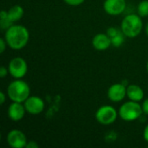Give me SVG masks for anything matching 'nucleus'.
I'll use <instances>...</instances> for the list:
<instances>
[{
	"label": "nucleus",
	"mask_w": 148,
	"mask_h": 148,
	"mask_svg": "<svg viewBox=\"0 0 148 148\" xmlns=\"http://www.w3.org/2000/svg\"><path fill=\"white\" fill-rule=\"evenodd\" d=\"M127 96V86L122 82L114 83L108 89V98L113 102H121Z\"/></svg>",
	"instance_id": "obj_10"
},
{
	"label": "nucleus",
	"mask_w": 148,
	"mask_h": 148,
	"mask_svg": "<svg viewBox=\"0 0 148 148\" xmlns=\"http://www.w3.org/2000/svg\"><path fill=\"white\" fill-rule=\"evenodd\" d=\"M39 147V145L36 142V141H33V140H30V141H28L27 145H26V148H38Z\"/></svg>",
	"instance_id": "obj_22"
},
{
	"label": "nucleus",
	"mask_w": 148,
	"mask_h": 148,
	"mask_svg": "<svg viewBox=\"0 0 148 148\" xmlns=\"http://www.w3.org/2000/svg\"><path fill=\"white\" fill-rule=\"evenodd\" d=\"M25 113H27V112H26L23 103H22V102L12 101V103L9 106V108L7 109L8 117L10 118V120H11L12 121H15V122L21 121L24 117Z\"/></svg>",
	"instance_id": "obj_11"
},
{
	"label": "nucleus",
	"mask_w": 148,
	"mask_h": 148,
	"mask_svg": "<svg viewBox=\"0 0 148 148\" xmlns=\"http://www.w3.org/2000/svg\"><path fill=\"white\" fill-rule=\"evenodd\" d=\"M68 5L70 6H79L84 3L85 0H63Z\"/></svg>",
	"instance_id": "obj_18"
},
{
	"label": "nucleus",
	"mask_w": 148,
	"mask_h": 148,
	"mask_svg": "<svg viewBox=\"0 0 148 148\" xmlns=\"http://www.w3.org/2000/svg\"><path fill=\"white\" fill-rule=\"evenodd\" d=\"M125 37H127V36L124 35V33L122 32V30L120 29L114 36H113L112 37H110L112 46H114L115 48H119V47L122 46V44L125 42Z\"/></svg>",
	"instance_id": "obj_15"
},
{
	"label": "nucleus",
	"mask_w": 148,
	"mask_h": 148,
	"mask_svg": "<svg viewBox=\"0 0 148 148\" xmlns=\"http://www.w3.org/2000/svg\"><path fill=\"white\" fill-rule=\"evenodd\" d=\"M146 34H147V36H148V23H147V25H146Z\"/></svg>",
	"instance_id": "obj_25"
},
{
	"label": "nucleus",
	"mask_w": 148,
	"mask_h": 148,
	"mask_svg": "<svg viewBox=\"0 0 148 148\" xmlns=\"http://www.w3.org/2000/svg\"><path fill=\"white\" fill-rule=\"evenodd\" d=\"M7 12H8V17L10 18V20L12 23H16V22L19 21L23 16V14H24L23 8L19 4L11 6L7 10Z\"/></svg>",
	"instance_id": "obj_14"
},
{
	"label": "nucleus",
	"mask_w": 148,
	"mask_h": 148,
	"mask_svg": "<svg viewBox=\"0 0 148 148\" xmlns=\"http://www.w3.org/2000/svg\"><path fill=\"white\" fill-rule=\"evenodd\" d=\"M118 115L119 113L114 107L110 105H104L96 110L95 117L98 123L104 126H108L115 122Z\"/></svg>",
	"instance_id": "obj_5"
},
{
	"label": "nucleus",
	"mask_w": 148,
	"mask_h": 148,
	"mask_svg": "<svg viewBox=\"0 0 148 148\" xmlns=\"http://www.w3.org/2000/svg\"><path fill=\"white\" fill-rule=\"evenodd\" d=\"M7 96L11 101L23 103L30 96V88L23 80L15 79L7 87Z\"/></svg>",
	"instance_id": "obj_2"
},
{
	"label": "nucleus",
	"mask_w": 148,
	"mask_h": 148,
	"mask_svg": "<svg viewBox=\"0 0 148 148\" xmlns=\"http://www.w3.org/2000/svg\"><path fill=\"white\" fill-rule=\"evenodd\" d=\"M23 105L25 107L26 112L31 115H38L42 114L45 108V103L43 100L36 95L29 96L23 102Z\"/></svg>",
	"instance_id": "obj_8"
},
{
	"label": "nucleus",
	"mask_w": 148,
	"mask_h": 148,
	"mask_svg": "<svg viewBox=\"0 0 148 148\" xmlns=\"http://www.w3.org/2000/svg\"><path fill=\"white\" fill-rule=\"evenodd\" d=\"M143 138H144L145 141L148 143V124L146 126V127L143 131Z\"/></svg>",
	"instance_id": "obj_24"
},
{
	"label": "nucleus",
	"mask_w": 148,
	"mask_h": 148,
	"mask_svg": "<svg viewBox=\"0 0 148 148\" xmlns=\"http://www.w3.org/2000/svg\"><path fill=\"white\" fill-rule=\"evenodd\" d=\"M8 73H9V69L6 67L2 66L0 68V77L1 78H4L8 75Z\"/></svg>",
	"instance_id": "obj_21"
},
{
	"label": "nucleus",
	"mask_w": 148,
	"mask_h": 148,
	"mask_svg": "<svg viewBox=\"0 0 148 148\" xmlns=\"http://www.w3.org/2000/svg\"><path fill=\"white\" fill-rule=\"evenodd\" d=\"M138 15L141 17L148 16V0H142L139 3L137 7Z\"/></svg>",
	"instance_id": "obj_17"
},
{
	"label": "nucleus",
	"mask_w": 148,
	"mask_h": 148,
	"mask_svg": "<svg viewBox=\"0 0 148 148\" xmlns=\"http://www.w3.org/2000/svg\"><path fill=\"white\" fill-rule=\"evenodd\" d=\"M7 46H8V44H7V42H6L4 37L0 38V53H1V54H3V53L5 51Z\"/></svg>",
	"instance_id": "obj_19"
},
{
	"label": "nucleus",
	"mask_w": 148,
	"mask_h": 148,
	"mask_svg": "<svg viewBox=\"0 0 148 148\" xmlns=\"http://www.w3.org/2000/svg\"><path fill=\"white\" fill-rule=\"evenodd\" d=\"M8 69L10 75L15 79L23 78L28 72L27 62L20 56L12 58L8 65Z\"/></svg>",
	"instance_id": "obj_6"
},
{
	"label": "nucleus",
	"mask_w": 148,
	"mask_h": 148,
	"mask_svg": "<svg viewBox=\"0 0 148 148\" xmlns=\"http://www.w3.org/2000/svg\"><path fill=\"white\" fill-rule=\"evenodd\" d=\"M127 96L131 101L140 102L144 99V91L137 84H129L127 87Z\"/></svg>",
	"instance_id": "obj_13"
},
{
	"label": "nucleus",
	"mask_w": 148,
	"mask_h": 148,
	"mask_svg": "<svg viewBox=\"0 0 148 148\" xmlns=\"http://www.w3.org/2000/svg\"><path fill=\"white\" fill-rule=\"evenodd\" d=\"M141 107H142V111H143V114L148 115V98L144 100L142 104H141Z\"/></svg>",
	"instance_id": "obj_20"
},
{
	"label": "nucleus",
	"mask_w": 148,
	"mask_h": 148,
	"mask_svg": "<svg viewBox=\"0 0 148 148\" xmlns=\"http://www.w3.org/2000/svg\"><path fill=\"white\" fill-rule=\"evenodd\" d=\"M147 147H148V146H147Z\"/></svg>",
	"instance_id": "obj_27"
},
{
	"label": "nucleus",
	"mask_w": 148,
	"mask_h": 148,
	"mask_svg": "<svg viewBox=\"0 0 148 148\" xmlns=\"http://www.w3.org/2000/svg\"><path fill=\"white\" fill-rule=\"evenodd\" d=\"M127 7L126 0H105L103 9L110 16H118L122 14Z\"/></svg>",
	"instance_id": "obj_9"
},
{
	"label": "nucleus",
	"mask_w": 148,
	"mask_h": 148,
	"mask_svg": "<svg viewBox=\"0 0 148 148\" xmlns=\"http://www.w3.org/2000/svg\"><path fill=\"white\" fill-rule=\"evenodd\" d=\"M6 96H7V94L5 95L4 92H3V91L0 92V104H1V105H3V104L5 102V101H6Z\"/></svg>",
	"instance_id": "obj_23"
},
{
	"label": "nucleus",
	"mask_w": 148,
	"mask_h": 148,
	"mask_svg": "<svg viewBox=\"0 0 148 148\" xmlns=\"http://www.w3.org/2000/svg\"><path fill=\"white\" fill-rule=\"evenodd\" d=\"M92 45L93 47L99 51H104L106 49H108L110 46H112L111 44V39L110 37L104 33H99L96 34L92 40Z\"/></svg>",
	"instance_id": "obj_12"
},
{
	"label": "nucleus",
	"mask_w": 148,
	"mask_h": 148,
	"mask_svg": "<svg viewBox=\"0 0 148 148\" xmlns=\"http://www.w3.org/2000/svg\"><path fill=\"white\" fill-rule=\"evenodd\" d=\"M141 18L138 14H129L122 19L121 29L127 37L134 38L141 33L143 29Z\"/></svg>",
	"instance_id": "obj_3"
},
{
	"label": "nucleus",
	"mask_w": 148,
	"mask_h": 148,
	"mask_svg": "<svg viewBox=\"0 0 148 148\" xmlns=\"http://www.w3.org/2000/svg\"><path fill=\"white\" fill-rule=\"evenodd\" d=\"M11 25H13V23L8 17V12L4 10H1V12H0V27H1V29L3 30H6Z\"/></svg>",
	"instance_id": "obj_16"
},
{
	"label": "nucleus",
	"mask_w": 148,
	"mask_h": 148,
	"mask_svg": "<svg viewBox=\"0 0 148 148\" xmlns=\"http://www.w3.org/2000/svg\"><path fill=\"white\" fill-rule=\"evenodd\" d=\"M6 141L11 148H24L28 143L24 133L18 129L10 130L6 136Z\"/></svg>",
	"instance_id": "obj_7"
},
{
	"label": "nucleus",
	"mask_w": 148,
	"mask_h": 148,
	"mask_svg": "<svg viewBox=\"0 0 148 148\" xmlns=\"http://www.w3.org/2000/svg\"><path fill=\"white\" fill-rule=\"evenodd\" d=\"M4 39L12 49H22L29 42V32L28 29L20 24H13L5 30Z\"/></svg>",
	"instance_id": "obj_1"
},
{
	"label": "nucleus",
	"mask_w": 148,
	"mask_h": 148,
	"mask_svg": "<svg viewBox=\"0 0 148 148\" xmlns=\"http://www.w3.org/2000/svg\"><path fill=\"white\" fill-rule=\"evenodd\" d=\"M147 72H148V61H147Z\"/></svg>",
	"instance_id": "obj_26"
},
{
	"label": "nucleus",
	"mask_w": 148,
	"mask_h": 148,
	"mask_svg": "<svg viewBox=\"0 0 148 148\" xmlns=\"http://www.w3.org/2000/svg\"><path fill=\"white\" fill-rule=\"evenodd\" d=\"M118 113L121 120L130 122L139 119L143 114V111L140 102L130 100L128 101H126L120 107Z\"/></svg>",
	"instance_id": "obj_4"
}]
</instances>
